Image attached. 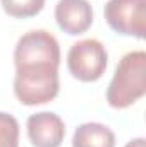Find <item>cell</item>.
Listing matches in <instances>:
<instances>
[{
    "label": "cell",
    "instance_id": "obj_1",
    "mask_svg": "<svg viewBox=\"0 0 146 147\" xmlns=\"http://www.w3.org/2000/svg\"><path fill=\"white\" fill-rule=\"evenodd\" d=\"M14 94L24 106L50 103L57 98L60 46L45 29H33L17 39L14 48Z\"/></svg>",
    "mask_w": 146,
    "mask_h": 147
},
{
    "label": "cell",
    "instance_id": "obj_2",
    "mask_svg": "<svg viewBox=\"0 0 146 147\" xmlns=\"http://www.w3.org/2000/svg\"><path fill=\"white\" fill-rule=\"evenodd\" d=\"M146 94V53H126L115 67L107 89V103L115 110H126Z\"/></svg>",
    "mask_w": 146,
    "mask_h": 147
},
{
    "label": "cell",
    "instance_id": "obj_3",
    "mask_svg": "<svg viewBox=\"0 0 146 147\" xmlns=\"http://www.w3.org/2000/svg\"><path fill=\"white\" fill-rule=\"evenodd\" d=\"M108 53L102 41L95 38L74 43L67 53V69L81 82H96L107 70Z\"/></svg>",
    "mask_w": 146,
    "mask_h": 147
},
{
    "label": "cell",
    "instance_id": "obj_4",
    "mask_svg": "<svg viewBox=\"0 0 146 147\" xmlns=\"http://www.w3.org/2000/svg\"><path fill=\"white\" fill-rule=\"evenodd\" d=\"M103 16L110 29L117 34L145 39L146 0H108Z\"/></svg>",
    "mask_w": 146,
    "mask_h": 147
},
{
    "label": "cell",
    "instance_id": "obj_5",
    "mask_svg": "<svg viewBox=\"0 0 146 147\" xmlns=\"http://www.w3.org/2000/svg\"><path fill=\"white\" fill-rule=\"evenodd\" d=\"M28 137L33 147H60L65 137L62 118L52 111H40L26 121Z\"/></svg>",
    "mask_w": 146,
    "mask_h": 147
},
{
    "label": "cell",
    "instance_id": "obj_6",
    "mask_svg": "<svg viewBox=\"0 0 146 147\" xmlns=\"http://www.w3.org/2000/svg\"><path fill=\"white\" fill-rule=\"evenodd\" d=\"M55 21L69 36L84 34L93 24V7L88 0H59L55 5Z\"/></svg>",
    "mask_w": 146,
    "mask_h": 147
},
{
    "label": "cell",
    "instance_id": "obj_7",
    "mask_svg": "<svg viewBox=\"0 0 146 147\" xmlns=\"http://www.w3.org/2000/svg\"><path fill=\"white\" fill-rule=\"evenodd\" d=\"M72 147H115V134L103 123L88 121L76 128Z\"/></svg>",
    "mask_w": 146,
    "mask_h": 147
},
{
    "label": "cell",
    "instance_id": "obj_8",
    "mask_svg": "<svg viewBox=\"0 0 146 147\" xmlns=\"http://www.w3.org/2000/svg\"><path fill=\"white\" fill-rule=\"evenodd\" d=\"M0 3L3 12L14 19L35 17L45 7V0H0Z\"/></svg>",
    "mask_w": 146,
    "mask_h": 147
},
{
    "label": "cell",
    "instance_id": "obj_9",
    "mask_svg": "<svg viewBox=\"0 0 146 147\" xmlns=\"http://www.w3.org/2000/svg\"><path fill=\"white\" fill-rule=\"evenodd\" d=\"M0 147H19V123L5 111H0Z\"/></svg>",
    "mask_w": 146,
    "mask_h": 147
},
{
    "label": "cell",
    "instance_id": "obj_10",
    "mask_svg": "<svg viewBox=\"0 0 146 147\" xmlns=\"http://www.w3.org/2000/svg\"><path fill=\"white\" fill-rule=\"evenodd\" d=\"M124 147H146V140L143 139V137H138V139L129 140V142H127Z\"/></svg>",
    "mask_w": 146,
    "mask_h": 147
}]
</instances>
